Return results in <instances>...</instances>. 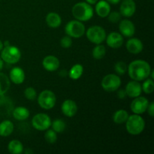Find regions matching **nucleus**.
Masks as SVG:
<instances>
[{"mask_svg":"<svg viewBox=\"0 0 154 154\" xmlns=\"http://www.w3.org/2000/svg\"><path fill=\"white\" fill-rule=\"evenodd\" d=\"M128 74L134 81H144L149 78L151 72V67L147 62L142 60L132 61L127 67Z\"/></svg>","mask_w":154,"mask_h":154,"instance_id":"obj_1","label":"nucleus"},{"mask_svg":"<svg viewBox=\"0 0 154 154\" xmlns=\"http://www.w3.org/2000/svg\"><path fill=\"white\" fill-rule=\"evenodd\" d=\"M72 11L74 17L81 22L90 20L93 17V13H94L91 5L85 2H80L76 3L72 8Z\"/></svg>","mask_w":154,"mask_h":154,"instance_id":"obj_2","label":"nucleus"},{"mask_svg":"<svg viewBox=\"0 0 154 154\" xmlns=\"http://www.w3.org/2000/svg\"><path fill=\"white\" fill-rule=\"evenodd\" d=\"M126 128L127 132L131 135H139L145 128V121L140 114H132L129 116L126 121Z\"/></svg>","mask_w":154,"mask_h":154,"instance_id":"obj_3","label":"nucleus"},{"mask_svg":"<svg viewBox=\"0 0 154 154\" xmlns=\"http://www.w3.org/2000/svg\"><path fill=\"white\" fill-rule=\"evenodd\" d=\"M1 58L5 63L8 64H15L18 63L21 58V52L16 46H5L1 53Z\"/></svg>","mask_w":154,"mask_h":154,"instance_id":"obj_4","label":"nucleus"},{"mask_svg":"<svg viewBox=\"0 0 154 154\" xmlns=\"http://www.w3.org/2000/svg\"><path fill=\"white\" fill-rule=\"evenodd\" d=\"M65 31L67 35L70 36L71 38H78L82 37L85 34V26L81 21L73 20L69 21L66 24Z\"/></svg>","mask_w":154,"mask_h":154,"instance_id":"obj_5","label":"nucleus"},{"mask_svg":"<svg viewBox=\"0 0 154 154\" xmlns=\"http://www.w3.org/2000/svg\"><path fill=\"white\" fill-rule=\"evenodd\" d=\"M86 35L88 40L95 45L102 44L106 38V32L100 26H90L86 32Z\"/></svg>","mask_w":154,"mask_h":154,"instance_id":"obj_6","label":"nucleus"},{"mask_svg":"<svg viewBox=\"0 0 154 154\" xmlns=\"http://www.w3.org/2000/svg\"><path fill=\"white\" fill-rule=\"evenodd\" d=\"M57 102V98L54 92L51 90H43L38 96V103L39 106L45 110L54 108Z\"/></svg>","mask_w":154,"mask_h":154,"instance_id":"obj_7","label":"nucleus"},{"mask_svg":"<svg viewBox=\"0 0 154 154\" xmlns=\"http://www.w3.org/2000/svg\"><path fill=\"white\" fill-rule=\"evenodd\" d=\"M102 87L107 92H114L120 88L121 85V79L114 74H109L103 78L102 81Z\"/></svg>","mask_w":154,"mask_h":154,"instance_id":"obj_8","label":"nucleus"},{"mask_svg":"<svg viewBox=\"0 0 154 154\" xmlns=\"http://www.w3.org/2000/svg\"><path fill=\"white\" fill-rule=\"evenodd\" d=\"M51 119L48 114L40 113L37 114L32 119V125L38 131H45L51 126Z\"/></svg>","mask_w":154,"mask_h":154,"instance_id":"obj_9","label":"nucleus"},{"mask_svg":"<svg viewBox=\"0 0 154 154\" xmlns=\"http://www.w3.org/2000/svg\"><path fill=\"white\" fill-rule=\"evenodd\" d=\"M134 100L131 103L130 108L132 112L135 114H142L147 111L149 105V101L144 96H138L134 98Z\"/></svg>","mask_w":154,"mask_h":154,"instance_id":"obj_10","label":"nucleus"},{"mask_svg":"<svg viewBox=\"0 0 154 154\" xmlns=\"http://www.w3.org/2000/svg\"><path fill=\"white\" fill-rule=\"evenodd\" d=\"M136 11V4L134 0H123L120 7V13L125 17H131Z\"/></svg>","mask_w":154,"mask_h":154,"instance_id":"obj_11","label":"nucleus"},{"mask_svg":"<svg viewBox=\"0 0 154 154\" xmlns=\"http://www.w3.org/2000/svg\"><path fill=\"white\" fill-rule=\"evenodd\" d=\"M119 29L123 36L131 38L135 32V27L133 23L128 19L123 20L119 24Z\"/></svg>","mask_w":154,"mask_h":154,"instance_id":"obj_12","label":"nucleus"},{"mask_svg":"<svg viewBox=\"0 0 154 154\" xmlns=\"http://www.w3.org/2000/svg\"><path fill=\"white\" fill-rule=\"evenodd\" d=\"M106 43L110 48H120L123 45V36L117 32H112L106 36Z\"/></svg>","mask_w":154,"mask_h":154,"instance_id":"obj_13","label":"nucleus"},{"mask_svg":"<svg viewBox=\"0 0 154 154\" xmlns=\"http://www.w3.org/2000/svg\"><path fill=\"white\" fill-rule=\"evenodd\" d=\"M63 114L68 117H73L78 112V105L75 101L72 99H66L61 105Z\"/></svg>","mask_w":154,"mask_h":154,"instance_id":"obj_14","label":"nucleus"},{"mask_svg":"<svg viewBox=\"0 0 154 154\" xmlns=\"http://www.w3.org/2000/svg\"><path fill=\"white\" fill-rule=\"evenodd\" d=\"M125 91L126 93V96L130 98H136L141 96L142 88L141 84L137 81H129L126 86Z\"/></svg>","mask_w":154,"mask_h":154,"instance_id":"obj_15","label":"nucleus"},{"mask_svg":"<svg viewBox=\"0 0 154 154\" xmlns=\"http://www.w3.org/2000/svg\"><path fill=\"white\" fill-rule=\"evenodd\" d=\"M42 66L48 72H55L60 67V60L55 56H47L42 61Z\"/></svg>","mask_w":154,"mask_h":154,"instance_id":"obj_16","label":"nucleus"},{"mask_svg":"<svg viewBox=\"0 0 154 154\" xmlns=\"http://www.w3.org/2000/svg\"><path fill=\"white\" fill-rule=\"evenodd\" d=\"M126 47L127 51L133 54H140L144 48L142 42L137 38H132L128 40L126 42Z\"/></svg>","mask_w":154,"mask_h":154,"instance_id":"obj_17","label":"nucleus"},{"mask_svg":"<svg viewBox=\"0 0 154 154\" xmlns=\"http://www.w3.org/2000/svg\"><path fill=\"white\" fill-rule=\"evenodd\" d=\"M96 14L100 17L105 18L108 17L109 13L111 12V5L106 0H100L96 3Z\"/></svg>","mask_w":154,"mask_h":154,"instance_id":"obj_18","label":"nucleus"},{"mask_svg":"<svg viewBox=\"0 0 154 154\" xmlns=\"http://www.w3.org/2000/svg\"><path fill=\"white\" fill-rule=\"evenodd\" d=\"M10 80L15 84H21L25 80L24 71L20 67H14L10 72Z\"/></svg>","mask_w":154,"mask_h":154,"instance_id":"obj_19","label":"nucleus"},{"mask_svg":"<svg viewBox=\"0 0 154 154\" xmlns=\"http://www.w3.org/2000/svg\"><path fill=\"white\" fill-rule=\"evenodd\" d=\"M46 23L51 28H58L62 23L61 17L56 12H51L46 16Z\"/></svg>","mask_w":154,"mask_h":154,"instance_id":"obj_20","label":"nucleus"},{"mask_svg":"<svg viewBox=\"0 0 154 154\" xmlns=\"http://www.w3.org/2000/svg\"><path fill=\"white\" fill-rule=\"evenodd\" d=\"M12 115L15 120L23 121V120H26L29 117V111L28 110V108H25V107H17L12 111Z\"/></svg>","mask_w":154,"mask_h":154,"instance_id":"obj_21","label":"nucleus"},{"mask_svg":"<svg viewBox=\"0 0 154 154\" xmlns=\"http://www.w3.org/2000/svg\"><path fill=\"white\" fill-rule=\"evenodd\" d=\"M14 126L11 120H5L0 123V136L8 137L13 132Z\"/></svg>","mask_w":154,"mask_h":154,"instance_id":"obj_22","label":"nucleus"},{"mask_svg":"<svg viewBox=\"0 0 154 154\" xmlns=\"http://www.w3.org/2000/svg\"><path fill=\"white\" fill-rule=\"evenodd\" d=\"M8 150L12 154H20L23 151V145L19 140L14 139L9 142Z\"/></svg>","mask_w":154,"mask_h":154,"instance_id":"obj_23","label":"nucleus"},{"mask_svg":"<svg viewBox=\"0 0 154 154\" xmlns=\"http://www.w3.org/2000/svg\"><path fill=\"white\" fill-rule=\"evenodd\" d=\"M129 116V114L126 110L120 109L114 112L113 115V120L117 124H122V123H126Z\"/></svg>","mask_w":154,"mask_h":154,"instance_id":"obj_24","label":"nucleus"},{"mask_svg":"<svg viewBox=\"0 0 154 154\" xmlns=\"http://www.w3.org/2000/svg\"><path fill=\"white\" fill-rule=\"evenodd\" d=\"M11 86L10 79L4 73L0 72V96H2L8 92Z\"/></svg>","mask_w":154,"mask_h":154,"instance_id":"obj_25","label":"nucleus"},{"mask_svg":"<svg viewBox=\"0 0 154 154\" xmlns=\"http://www.w3.org/2000/svg\"><path fill=\"white\" fill-rule=\"evenodd\" d=\"M84 72V67L81 64H75L71 68L69 72V76L72 80H78L82 76Z\"/></svg>","mask_w":154,"mask_h":154,"instance_id":"obj_26","label":"nucleus"},{"mask_svg":"<svg viewBox=\"0 0 154 154\" xmlns=\"http://www.w3.org/2000/svg\"><path fill=\"white\" fill-rule=\"evenodd\" d=\"M105 54H106V48L104 45H101V44L96 45V46L93 48V52H92L93 57L96 60H102V58H104Z\"/></svg>","mask_w":154,"mask_h":154,"instance_id":"obj_27","label":"nucleus"},{"mask_svg":"<svg viewBox=\"0 0 154 154\" xmlns=\"http://www.w3.org/2000/svg\"><path fill=\"white\" fill-rule=\"evenodd\" d=\"M51 126H52L53 130L55 131L57 133H61V132L65 131L66 125V123L63 120H61V119H57V120H54L51 123Z\"/></svg>","mask_w":154,"mask_h":154,"instance_id":"obj_28","label":"nucleus"},{"mask_svg":"<svg viewBox=\"0 0 154 154\" xmlns=\"http://www.w3.org/2000/svg\"><path fill=\"white\" fill-rule=\"evenodd\" d=\"M141 88H142V90L146 94H150V93H153L154 90L153 80L151 79V78H147L141 85Z\"/></svg>","mask_w":154,"mask_h":154,"instance_id":"obj_29","label":"nucleus"},{"mask_svg":"<svg viewBox=\"0 0 154 154\" xmlns=\"http://www.w3.org/2000/svg\"><path fill=\"white\" fill-rule=\"evenodd\" d=\"M45 138L47 142L49 144H54L57 141V132L53 129H47L45 134Z\"/></svg>","mask_w":154,"mask_h":154,"instance_id":"obj_30","label":"nucleus"},{"mask_svg":"<svg viewBox=\"0 0 154 154\" xmlns=\"http://www.w3.org/2000/svg\"><path fill=\"white\" fill-rule=\"evenodd\" d=\"M127 67L126 63L123 61L117 62L115 64V66H114V69H115V72H117L118 75H123L127 72Z\"/></svg>","mask_w":154,"mask_h":154,"instance_id":"obj_31","label":"nucleus"},{"mask_svg":"<svg viewBox=\"0 0 154 154\" xmlns=\"http://www.w3.org/2000/svg\"><path fill=\"white\" fill-rule=\"evenodd\" d=\"M24 96H25V97L28 100L33 101L37 97V93H36V90L33 87H27L25 90V91H24Z\"/></svg>","mask_w":154,"mask_h":154,"instance_id":"obj_32","label":"nucleus"},{"mask_svg":"<svg viewBox=\"0 0 154 154\" xmlns=\"http://www.w3.org/2000/svg\"><path fill=\"white\" fill-rule=\"evenodd\" d=\"M121 16L122 15L120 14V12H110L109 14L108 15V20L111 23H118L119 21L120 20V19H121Z\"/></svg>","mask_w":154,"mask_h":154,"instance_id":"obj_33","label":"nucleus"},{"mask_svg":"<svg viewBox=\"0 0 154 154\" xmlns=\"http://www.w3.org/2000/svg\"><path fill=\"white\" fill-rule=\"evenodd\" d=\"M60 45L63 48H69L72 45V39L70 36H64L60 40Z\"/></svg>","mask_w":154,"mask_h":154,"instance_id":"obj_34","label":"nucleus"},{"mask_svg":"<svg viewBox=\"0 0 154 154\" xmlns=\"http://www.w3.org/2000/svg\"><path fill=\"white\" fill-rule=\"evenodd\" d=\"M147 111L150 117H153L154 116V103L153 102H150V103H149L148 107H147Z\"/></svg>","mask_w":154,"mask_h":154,"instance_id":"obj_35","label":"nucleus"},{"mask_svg":"<svg viewBox=\"0 0 154 154\" xmlns=\"http://www.w3.org/2000/svg\"><path fill=\"white\" fill-rule=\"evenodd\" d=\"M117 96H118L119 99H124V98H126L127 96H126V91H125V90H118V92H117Z\"/></svg>","mask_w":154,"mask_h":154,"instance_id":"obj_36","label":"nucleus"},{"mask_svg":"<svg viewBox=\"0 0 154 154\" xmlns=\"http://www.w3.org/2000/svg\"><path fill=\"white\" fill-rule=\"evenodd\" d=\"M109 4H112V5H117L120 2L121 0H106Z\"/></svg>","mask_w":154,"mask_h":154,"instance_id":"obj_37","label":"nucleus"},{"mask_svg":"<svg viewBox=\"0 0 154 154\" xmlns=\"http://www.w3.org/2000/svg\"><path fill=\"white\" fill-rule=\"evenodd\" d=\"M99 0H86V2H87L90 5H95Z\"/></svg>","mask_w":154,"mask_h":154,"instance_id":"obj_38","label":"nucleus"},{"mask_svg":"<svg viewBox=\"0 0 154 154\" xmlns=\"http://www.w3.org/2000/svg\"><path fill=\"white\" fill-rule=\"evenodd\" d=\"M3 66H4V61H3L2 60V58L0 59V71L2 69Z\"/></svg>","mask_w":154,"mask_h":154,"instance_id":"obj_39","label":"nucleus"},{"mask_svg":"<svg viewBox=\"0 0 154 154\" xmlns=\"http://www.w3.org/2000/svg\"><path fill=\"white\" fill-rule=\"evenodd\" d=\"M150 76H151V79H154V72H153V70H152L151 69V72H150Z\"/></svg>","mask_w":154,"mask_h":154,"instance_id":"obj_40","label":"nucleus"},{"mask_svg":"<svg viewBox=\"0 0 154 154\" xmlns=\"http://www.w3.org/2000/svg\"><path fill=\"white\" fill-rule=\"evenodd\" d=\"M4 48V45H3V42L0 40V51L2 50V48Z\"/></svg>","mask_w":154,"mask_h":154,"instance_id":"obj_41","label":"nucleus"}]
</instances>
